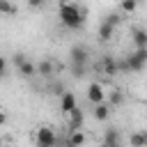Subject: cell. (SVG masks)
I'll list each match as a JSON object with an SVG mask.
<instances>
[{"instance_id": "6da1fadb", "label": "cell", "mask_w": 147, "mask_h": 147, "mask_svg": "<svg viewBox=\"0 0 147 147\" xmlns=\"http://www.w3.org/2000/svg\"><path fill=\"white\" fill-rule=\"evenodd\" d=\"M85 18H87L85 7L76 5V2H60V21H62L64 28L78 30V28H83Z\"/></svg>"}, {"instance_id": "7a4b0ae2", "label": "cell", "mask_w": 147, "mask_h": 147, "mask_svg": "<svg viewBox=\"0 0 147 147\" xmlns=\"http://www.w3.org/2000/svg\"><path fill=\"white\" fill-rule=\"evenodd\" d=\"M147 64V48H136V53L126 55L124 62H119V69H126V71H142Z\"/></svg>"}, {"instance_id": "3957f363", "label": "cell", "mask_w": 147, "mask_h": 147, "mask_svg": "<svg viewBox=\"0 0 147 147\" xmlns=\"http://www.w3.org/2000/svg\"><path fill=\"white\" fill-rule=\"evenodd\" d=\"M37 145L39 147H55L57 145V136L51 126H39L37 129Z\"/></svg>"}, {"instance_id": "277c9868", "label": "cell", "mask_w": 147, "mask_h": 147, "mask_svg": "<svg viewBox=\"0 0 147 147\" xmlns=\"http://www.w3.org/2000/svg\"><path fill=\"white\" fill-rule=\"evenodd\" d=\"M69 60H71V64L87 67V64H90V51H87L85 46H71V51H69Z\"/></svg>"}, {"instance_id": "5b68a950", "label": "cell", "mask_w": 147, "mask_h": 147, "mask_svg": "<svg viewBox=\"0 0 147 147\" xmlns=\"http://www.w3.org/2000/svg\"><path fill=\"white\" fill-rule=\"evenodd\" d=\"M87 99L92 106H99L106 101V92H103V85L101 83H90L87 85Z\"/></svg>"}, {"instance_id": "8992f818", "label": "cell", "mask_w": 147, "mask_h": 147, "mask_svg": "<svg viewBox=\"0 0 147 147\" xmlns=\"http://www.w3.org/2000/svg\"><path fill=\"white\" fill-rule=\"evenodd\" d=\"M101 71H103L106 76H115V74H119V62H117L115 57H110V55H103V60H101Z\"/></svg>"}, {"instance_id": "52a82bcc", "label": "cell", "mask_w": 147, "mask_h": 147, "mask_svg": "<svg viewBox=\"0 0 147 147\" xmlns=\"http://www.w3.org/2000/svg\"><path fill=\"white\" fill-rule=\"evenodd\" d=\"M131 39H133L136 48H147V28H133Z\"/></svg>"}, {"instance_id": "ba28073f", "label": "cell", "mask_w": 147, "mask_h": 147, "mask_svg": "<svg viewBox=\"0 0 147 147\" xmlns=\"http://www.w3.org/2000/svg\"><path fill=\"white\" fill-rule=\"evenodd\" d=\"M69 115V129L71 131H80V126H83V110L76 106L71 113H67Z\"/></svg>"}, {"instance_id": "9c48e42d", "label": "cell", "mask_w": 147, "mask_h": 147, "mask_svg": "<svg viewBox=\"0 0 147 147\" xmlns=\"http://www.w3.org/2000/svg\"><path fill=\"white\" fill-rule=\"evenodd\" d=\"M60 108H62V113H71L76 108V94L74 92H64L62 99H60Z\"/></svg>"}, {"instance_id": "30bf717a", "label": "cell", "mask_w": 147, "mask_h": 147, "mask_svg": "<svg viewBox=\"0 0 147 147\" xmlns=\"http://www.w3.org/2000/svg\"><path fill=\"white\" fill-rule=\"evenodd\" d=\"M92 115H94V119L106 122V119L110 117V106L103 101V103H99V106H94V108H92Z\"/></svg>"}, {"instance_id": "8fae6325", "label": "cell", "mask_w": 147, "mask_h": 147, "mask_svg": "<svg viewBox=\"0 0 147 147\" xmlns=\"http://www.w3.org/2000/svg\"><path fill=\"white\" fill-rule=\"evenodd\" d=\"M37 74H39V76H44V78H51V76L55 74V67H53V62H51V60H44V62H39V64H37Z\"/></svg>"}, {"instance_id": "7c38bea8", "label": "cell", "mask_w": 147, "mask_h": 147, "mask_svg": "<svg viewBox=\"0 0 147 147\" xmlns=\"http://www.w3.org/2000/svg\"><path fill=\"white\" fill-rule=\"evenodd\" d=\"M113 32H115V28H113L110 23L101 21V25H99V39H101V41H108V39L113 37Z\"/></svg>"}, {"instance_id": "4fadbf2b", "label": "cell", "mask_w": 147, "mask_h": 147, "mask_svg": "<svg viewBox=\"0 0 147 147\" xmlns=\"http://www.w3.org/2000/svg\"><path fill=\"white\" fill-rule=\"evenodd\" d=\"M18 74H21V76H25V78H30V76H34V74H37V67H34L30 60H25V62H21V64H18Z\"/></svg>"}, {"instance_id": "5bb4252c", "label": "cell", "mask_w": 147, "mask_h": 147, "mask_svg": "<svg viewBox=\"0 0 147 147\" xmlns=\"http://www.w3.org/2000/svg\"><path fill=\"white\" fill-rule=\"evenodd\" d=\"M83 142H85L83 131H71V136H69V140H67V147H80Z\"/></svg>"}, {"instance_id": "9a60e30c", "label": "cell", "mask_w": 147, "mask_h": 147, "mask_svg": "<svg viewBox=\"0 0 147 147\" xmlns=\"http://www.w3.org/2000/svg\"><path fill=\"white\" fill-rule=\"evenodd\" d=\"M103 142H106V145H119V133H117V129H106Z\"/></svg>"}, {"instance_id": "2e32d148", "label": "cell", "mask_w": 147, "mask_h": 147, "mask_svg": "<svg viewBox=\"0 0 147 147\" xmlns=\"http://www.w3.org/2000/svg\"><path fill=\"white\" fill-rule=\"evenodd\" d=\"M122 103H124V94H122L119 90H113L110 96H108V106L113 108V106H122Z\"/></svg>"}, {"instance_id": "e0dca14e", "label": "cell", "mask_w": 147, "mask_h": 147, "mask_svg": "<svg viewBox=\"0 0 147 147\" xmlns=\"http://www.w3.org/2000/svg\"><path fill=\"white\" fill-rule=\"evenodd\" d=\"M129 145L131 147H145V133H131L129 136Z\"/></svg>"}, {"instance_id": "ac0fdd59", "label": "cell", "mask_w": 147, "mask_h": 147, "mask_svg": "<svg viewBox=\"0 0 147 147\" xmlns=\"http://www.w3.org/2000/svg\"><path fill=\"white\" fill-rule=\"evenodd\" d=\"M16 11H18L16 5H11L7 0H0V14H16Z\"/></svg>"}, {"instance_id": "d6986e66", "label": "cell", "mask_w": 147, "mask_h": 147, "mask_svg": "<svg viewBox=\"0 0 147 147\" xmlns=\"http://www.w3.org/2000/svg\"><path fill=\"white\" fill-rule=\"evenodd\" d=\"M71 74H74L76 78H83V76L87 74V67H80V64H71Z\"/></svg>"}, {"instance_id": "ffe728a7", "label": "cell", "mask_w": 147, "mask_h": 147, "mask_svg": "<svg viewBox=\"0 0 147 147\" xmlns=\"http://www.w3.org/2000/svg\"><path fill=\"white\" fill-rule=\"evenodd\" d=\"M136 7H138V2H136V0H124V2H122V9H124V11H129V14H131V11H136Z\"/></svg>"}, {"instance_id": "44dd1931", "label": "cell", "mask_w": 147, "mask_h": 147, "mask_svg": "<svg viewBox=\"0 0 147 147\" xmlns=\"http://www.w3.org/2000/svg\"><path fill=\"white\" fill-rule=\"evenodd\" d=\"M103 21H106V23H110V25L115 28V25H117V23L122 21V16H119V14H108V16L103 18Z\"/></svg>"}, {"instance_id": "7402d4cb", "label": "cell", "mask_w": 147, "mask_h": 147, "mask_svg": "<svg viewBox=\"0 0 147 147\" xmlns=\"http://www.w3.org/2000/svg\"><path fill=\"white\" fill-rule=\"evenodd\" d=\"M5 74H7V60H5L2 55H0V78H2Z\"/></svg>"}, {"instance_id": "603a6c76", "label": "cell", "mask_w": 147, "mask_h": 147, "mask_svg": "<svg viewBox=\"0 0 147 147\" xmlns=\"http://www.w3.org/2000/svg\"><path fill=\"white\" fill-rule=\"evenodd\" d=\"M51 90H53V92H55V94H64V92H62V85H60V83H55V85H53V87H51Z\"/></svg>"}, {"instance_id": "cb8c5ba5", "label": "cell", "mask_w": 147, "mask_h": 147, "mask_svg": "<svg viewBox=\"0 0 147 147\" xmlns=\"http://www.w3.org/2000/svg\"><path fill=\"white\" fill-rule=\"evenodd\" d=\"M5 122H7V115H5V113H2V110H0V126H2V124H5Z\"/></svg>"}, {"instance_id": "d4e9b609", "label": "cell", "mask_w": 147, "mask_h": 147, "mask_svg": "<svg viewBox=\"0 0 147 147\" xmlns=\"http://www.w3.org/2000/svg\"><path fill=\"white\" fill-rule=\"evenodd\" d=\"M99 147H119V145H106V142H101Z\"/></svg>"}, {"instance_id": "484cf974", "label": "cell", "mask_w": 147, "mask_h": 147, "mask_svg": "<svg viewBox=\"0 0 147 147\" xmlns=\"http://www.w3.org/2000/svg\"><path fill=\"white\" fill-rule=\"evenodd\" d=\"M145 147H147V133H145Z\"/></svg>"}, {"instance_id": "4316f807", "label": "cell", "mask_w": 147, "mask_h": 147, "mask_svg": "<svg viewBox=\"0 0 147 147\" xmlns=\"http://www.w3.org/2000/svg\"><path fill=\"white\" fill-rule=\"evenodd\" d=\"M0 147H2V142H0Z\"/></svg>"}, {"instance_id": "83f0119b", "label": "cell", "mask_w": 147, "mask_h": 147, "mask_svg": "<svg viewBox=\"0 0 147 147\" xmlns=\"http://www.w3.org/2000/svg\"><path fill=\"white\" fill-rule=\"evenodd\" d=\"M37 147H39V145H37Z\"/></svg>"}]
</instances>
